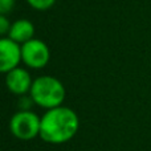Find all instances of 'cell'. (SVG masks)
Returning <instances> with one entry per match:
<instances>
[{
    "label": "cell",
    "mask_w": 151,
    "mask_h": 151,
    "mask_svg": "<svg viewBox=\"0 0 151 151\" xmlns=\"http://www.w3.org/2000/svg\"><path fill=\"white\" fill-rule=\"evenodd\" d=\"M80 127V119L73 109L58 106L49 109L41 117L40 138L50 145H63L74 138Z\"/></svg>",
    "instance_id": "obj_1"
},
{
    "label": "cell",
    "mask_w": 151,
    "mask_h": 151,
    "mask_svg": "<svg viewBox=\"0 0 151 151\" xmlns=\"http://www.w3.org/2000/svg\"><path fill=\"white\" fill-rule=\"evenodd\" d=\"M29 94L35 105L49 110L63 106L66 90L64 83L58 78L52 76H41L33 80Z\"/></svg>",
    "instance_id": "obj_2"
},
{
    "label": "cell",
    "mask_w": 151,
    "mask_h": 151,
    "mask_svg": "<svg viewBox=\"0 0 151 151\" xmlns=\"http://www.w3.org/2000/svg\"><path fill=\"white\" fill-rule=\"evenodd\" d=\"M41 117L32 110H20L12 115L9 121V130L15 138L20 141H31L40 137Z\"/></svg>",
    "instance_id": "obj_3"
},
{
    "label": "cell",
    "mask_w": 151,
    "mask_h": 151,
    "mask_svg": "<svg viewBox=\"0 0 151 151\" xmlns=\"http://www.w3.org/2000/svg\"><path fill=\"white\" fill-rule=\"evenodd\" d=\"M23 63L31 69H42L50 60L48 45L42 40L32 39L21 45Z\"/></svg>",
    "instance_id": "obj_4"
},
{
    "label": "cell",
    "mask_w": 151,
    "mask_h": 151,
    "mask_svg": "<svg viewBox=\"0 0 151 151\" xmlns=\"http://www.w3.org/2000/svg\"><path fill=\"white\" fill-rule=\"evenodd\" d=\"M23 61L21 45L9 37H1L0 40V70L8 73L12 69L17 68Z\"/></svg>",
    "instance_id": "obj_5"
},
{
    "label": "cell",
    "mask_w": 151,
    "mask_h": 151,
    "mask_svg": "<svg viewBox=\"0 0 151 151\" xmlns=\"http://www.w3.org/2000/svg\"><path fill=\"white\" fill-rule=\"evenodd\" d=\"M32 83H33V80H32L31 74L24 68L17 66L11 72L5 73V86L11 93L16 94V96H24L25 93L31 91Z\"/></svg>",
    "instance_id": "obj_6"
},
{
    "label": "cell",
    "mask_w": 151,
    "mask_h": 151,
    "mask_svg": "<svg viewBox=\"0 0 151 151\" xmlns=\"http://www.w3.org/2000/svg\"><path fill=\"white\" fill-rule=\"evenodd\" d=\"M35 25L28 19H19L15 23H12L11 29L8 32V36L11 40L16 41L17 44L23 45L27 41L35 39Z\"/></svg>",
    "instance_id": "obj_7"
},
{
    "label": "cell",
    "mask_w": 151,
    "mask_h": 151,
    "mask_svg": "<svg viewBox=\"0 0 151 151\" xmlns=\"http://www.w3.org/2000/svg\"><path fill=\"white\" fill-rule=\"evenodd\" d=\"M27 3L36 11H47L53 7L56 0H27Z\"/></svg>",
    "instance_id": "obj_8"
},
{
    "label": "cell",
    "mask_w": 151,
    "mask_h": 151,
    "mask_svg": "<svg viewBox=\"0 0 151 151\" xmlns=\"http://www.w3.org/2000/svg\"><path fill=\"white\" fill-rule=\"evenodd\" d=\"M16 0H0V15L7 16L15 7Z\"/></svg>",
    "instance_id": "obj_9"
},
{
    "label": "cell",
    "mask_w": 151,
    "mask_h": 151,
    "mask_svg": "<svg viewBox=\"0 0 151 151\" xmlns=\"http://www.w3.org/2000/svg\"><path fill=\"white\" fill-rule=\"evenodd\" d=\"M11 25H12V24L9 23L7 16L0 15V35H1L3 37L8 36V32H9V29H11Z\"/></svg>",
    "instance_id": "obj_10"
}]
</instances>
